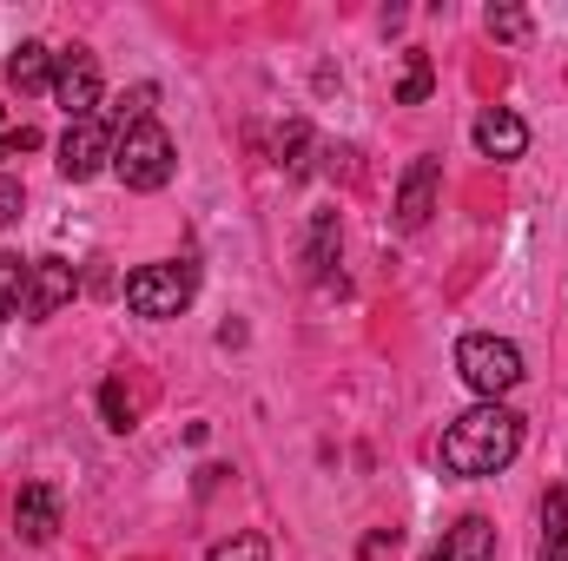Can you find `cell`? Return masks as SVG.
Instances as JSON below:
<instances>
[{
    "instance_id": "cell-1",
    "label": "cell",
    "mask_w": 568,
    "mask_h": 561,
    "mask_svg": "<svg viewBox=\"0 0 568 561\" xmlns=\"http://www.w3.org/2000/svg\"><path fill=\"white\" fill-rule=\"evenodd\" d=\"M516 449H523V417L503 410V404H476V410H463V417L443 429V449L436 456H443L449 476L483 482V476H503L516 462Z\"/></svg>"
},
{
    "instance_id": "cell-2",
    "label": "cell",
    "mask_w": 568,
    "mask_h": 561,
    "mask_svg": "<svg viewBox=\"0 0 568 561\" xmlns=\"http://www.w3.org/2000/svg\"><path fill=\"white\" fill-rule=\"evenodd\" d=\"M456 377L483 397V404H503L516 384H523V350L509 337H489V330H469L456 344Z\"/></svg>"
},
{
    "instance_id": "cell-3",
    "label": "cell",
    "mask_w": 568,
    "mask_h": 561,
    "mask_svg": "<svg viewBox=\"0 0 568 561\" xmlns=\"http://www.w3.org/2000/svg\"><path fill=\"white\" fill-rule=\"evenodd\" d=\"M172 165H179V152H172V133H165L159 120L120 133V145H113V172H120L126 192H159V185H172Z\"/></svg>"
},
{
    "instance_id": "cell-4",
    "label": "cell",
    "mask_w": 568,
    "mask_h": 561,
    "mask_svg": "<svg viewBox=\"0 0 568 561\" xmlns=\"http://www.w3.org/2000/svg\"><path fill=\"white\" fill-rule=\"evenodd\" d=\"M192 290H199V265L192 258H165V265H140L126 278V304H133V317L165 324V317H179L192 304Z\"/></svg>"
},
{
    "instance_id": "cell-5",
    "label": "cell",
    "mask_w": 568,
    "mask_h": 561,
    "mask_svg": "<svg viewBox=\"0 0 568 561\" xmlns=\"http://www.w3.org/2000/svg\"><path fill=\"white\" fill-rule=\"evenodd\" d=\"M53 100H60L67 126L100 120V60H93L87 47H67V53H60V67H53Z\"/></svg>"
},
{
    "instance_id": "cell-6",
    "label": "cell",
    "mask_w": 568,
    "mask_h": 561,
    "mask_svg": "<svg viewBox=\"0 0 568 561\" xmlns=\"http://www.w3.org/2000/svg\"><path fill=\"white\" fill-rule=\"evenodd\" d=\"M113 145H120V133H113L106 120H80V126H67V140H60V178L87 185L93 172L113 165Z\"/></svg>"
},
{
    "instance_id": "cell-7",
    "label": "cell",
    "mask_w": 568,
    "mask_h": 561,
    "mask_svg": "<svg viewBox=\"0 0 568 561\" xmlns=\"http://www.w3.org/2000/svg\"><path fill=\"white\" fill-rule=\"evenodd\" d=\"M73 290H80V272H73V258H33L27 265V317L33 324H47V317H60L67 304H73Z\"/></svg>"
},
{
    "instance_id": "cell-8",
    "label": "cell",
    "mask_w": 568,
    "mask_h": 561,
    "mask_svg": "<svg viewBox=\"0 0 568 561\" xmlns=\"http://www.w3.org/2000/svg\"><path fill=\"white\" fill-rule=\"evenodd\" d=\"M436 185H443V165L436 159H410V172L397 185V232H424L429 212H436Z\"/></svg>"
},
{
    "instance_id": "cell-9",
    "label": "cell",
    "mask_w": 568,
    "mask_h": 561,
    "mask_svg": "<svg viewBox=\"0 0 568 561\" xmlns=\"http://www.w3.org/2000/svg\"><path fill=\"white\" fill-rule=\"evenodd\" d=\"M13 536L20 542H53L60 536V489L53 482H27L13 496Z\"/></svg>"
},
{
    "instance_id": "cell-10",
    "label": "cell",
    "mask_w": 568,
    "mask_h": 561,
    "mask_svg": "<svg viewBox=\"0 0 568 561\" xmlns=\"http://www.w3.org/2000/svg\"><path fill=\"white\" fill-rule=\"evenodd\" d=\"M476 152H483V159H523V152H529V126H523L509 106H489V113L476 120Z\"/></svg>"
},
{
    "instance_id": "cell-11",
    "label": "cell",
    "mask_w": 568,
    "mask_h": 561,
    "mask_svg": "<svg viewBox=\"0 0 568 561\" xmlns=\"http://www.w3.org/2000/svg\"><path fill=\"white\" fill-rule=\"evenodd\" d=\"M489 555H496V522L489 516H463L456 529H443L429 561H489Z\"/></svg>"
},
{
    "instance_id": "cell-12",
    "label": "cell",
    "mask_w": 568,
    "mask_h": 561,
    "mask_svg": "<svg viewBox=\"0 0 568 561\" xmlns=\"http://www.w3.org/2000/svg\"><path fill=\"white\" fill-rule=\"evenodd\" d=\"M53 67H60V53L47 40H20L13 60H7V86L13 93H47L53 86Z\"/></svg>"
},
{
    "instance_id": "cell-13",
    "label": "cell",
    "mask_w": 568,
    "mask_h": 561,
    "mask_svg": "<svg viewBox=\"0 0 568 561\" xmlns=\"http://www.w3.org/2000/svg\"><path fill=\"white\" fill-rule=\"evenodd\" d=\"M536 561H568V489L542 496V549Z\"/></svg>"
},
{
    "instance_id": "cell-14",
    "label": "cell",
    "mask_w": 568,
    "mask_h": 561,
    "mask_svg": "<svg viewBox=\"0 0 568 561\" xmlns=\"http://www.w3.org/2000/svg\"><path fill=\"white\" fill-rule=\"evenodd\" d=\"M331 265H337V212H317V218H311V245H304V272L324 284Z\"/></svg>"
},
{
    "instance_id": "cell-15",
    "label": "cell",
    "mask_w": 568,
    "mask_h": 561,
    "mask_svg": "<svg viewBox=\"0 0 568 561\" xmlns=\"http://www.w3.org/2000/svg\"><path fill=\"white\" fill-rule=\"evenodd\" d=\"M27 265H33V258H13V252H0V324L27 317Z\"/></svg>"
},
{
    "instance_id": "cell-16",
    "label": "cell",
    "mask_w": 568,
    "mask_h": 561,
    "mask_svg": "<svg viewBox=\"0 0 568 561\" xmlns=\"http://www.w3.org/2000/svg\"><path fill=\"white\" fill-rule=\"evenodd\" d=\"M278 172L284 178H304V172H311V126H304V120H291L278 133Z\"/></svg>"
},
{
    "instance_id": "cell-17",
    "label": "cell",
    "mask_w": 568,
    "mask_h": 561,
    "mask_svg": "<svg viewBox=\"0 0 568 561\" xmlns=\"http://www.w3.org/2000/svg\"><path fill=\"white\" fill-rule=\"evenodd\" d=\"M152 100H159L152 86H133V93L113 106V120H106V126H113V133H133V126H145V120H152Z\"/></svg>"
},
{
    "instance_id": "cell-18",
    "label": "cell",
    "mask_w": 568,
    "mask_h": 561,
    "mask_svg": "<svg viewBox=\"0 0 568 561\" xmlns=\"http://www.w3.org/2000/svg\"><path fill=\"white\" fill-rule=\"evenodd\" d=\"M429 86H436V73H429V53H410V67H404V86H397V106H424Z\"/></svg>"
},
{
    "instance_id": "cell-19",
    "label": "cell",
    "mask_w": 568,
    "mask_h": 561,
    "mask_svg": "<svg viewBox=\"0 0 568 561\" xmlns=\"http://www.w3.org/2000/svg\"><path fill=\"white\" fill-rule=\"evenodd\" d=\"M33 145H40V133H33V126H20V120L0 106V159H20V152H33Z\"/></svg>"
},
{
    "instance_id": "cell-20",
    "label": "cell",
    "mask_w": 568,
    "mask_h": 561,
    "mask_svg": "<svg viewBox=\"0 0 568 561\" xmlns=\"http://www.w3.org/2000/svg\"><path fill=\"white\" fill-rule=\"evenodd\" d=\"M205 561H272V549H265V536H232V542H219Z\"/></svg>"
},
{
    "instance_id": "cell-21",
    "label": "cell",
    "mask_w": 568,
    "mask_h": 561,
    "mask_svg": "<svg viewBox=\"0 0 568 561\" xmlns=\"http://www.w3.org/2000/svg\"><path fill=\"white\" fill-rule=\"evenodd\" d=\"M489 33L516 47V40H529V13L523 7H489Z\"/></svg>"
},
{
    "instance_id": "cell-22",
    "label": "cell",
    "mask_w": 568,
    "mask_h": 561,
    "mask_svg": "<svg viewBox=\"0 0 568 561\" xmlns=\"http://www.w3.org/2000/svg\"><path fill=\"white\" fill-rule=\"evenodd\" d=\"M100 410H106V429H120V436L133 429V397H126L120 384H106V390H100Z\"/></svg>"
},
{
    "instance_id": "cell-23",
    "label": "cell",
    "mask_w": 568,
    "mask_h": 561,
    "mask_svg": "<svg viewBox=\"0 0 568 561\" xmlns=\"http://www.w3.org/2000/svg\"><path fill=\"white\" fill-rule=\"evenodd\" d=\"M20 198H27V192H20V178H13V172H0V225H13V218H20Z\"/></svg>"
}]
</instances>
